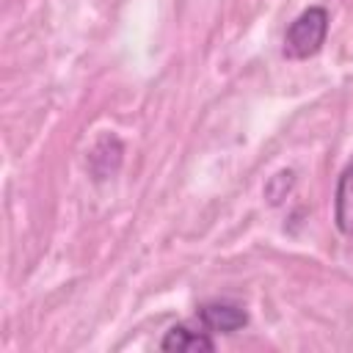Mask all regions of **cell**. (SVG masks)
Masks as SVG:
<instances>
[{
  "mask_svg": "<svg viewBox=\"0 0 353 353\" xmlns=\"http://www.w3.org/2000/svg\"><path fill=\"white\" fill-rule=\"evenodd\" d=\"M331 17L323 6H309L303 8L287 28L284 33V55L292 61H306L317 55L325 44Z\"/></svg>",
  "mask_w": 353,
  "mask_h": 353,
  "instance_id": "cell-1",
  "label": "cell"
},
{
  "mask_svg": "<svg viewBox=\"0 0 353 353\" xmlns=\"http://www.w3.org/2000/svg\"><path fill=\"white\" fill-rule=\"evenodd\" d=\"M196 320L201 328H207L210 334H234L240 328H245L248 314L243 306L229 303V301H210L201 303L196 312Z\"/></svg>",
  "mask_w": 353,
  "mask_h": 353,
  "instance_id": "cell-2",
  "label": "cell"
},
{
  "mask_svg": "<svg viewBox=\"0 0 353 353\" xmlns=\"http://www.w3.org/2000/svg\"><path fill=\"white\" fill-rule=\"evenodd\" d=\"M163 350H179V353H193V350H215V342L207 328H193V325H171L160 342Z\"/></svg>",
  "mask_w": 353,
  "mask_h": 353,
  "instance_id": "cell-3",
  "label": "cell"
},
{
  "mask_svg": "<svg viewBox=\"0 0 353 353\" xmlns=\"http://www.w3.org/2000/svg\"><path fill=\"white\" fill-rule=\"evenodd\" d=\"M334 223L342 234L353 237V160L342 168L334 190Z\"/></svg>",
  "mask_w": 353,
  "mask_h": 353,
  "instance_id": "cell-4",
  "label": "cell"
}]
</instances>
